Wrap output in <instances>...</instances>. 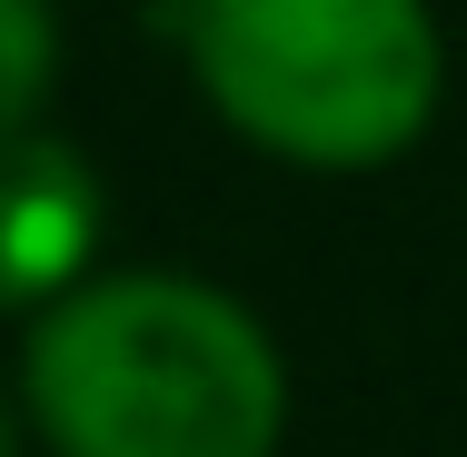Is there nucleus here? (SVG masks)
I'll return each instance as SVG.
<instances>
[{
  "mask_svg": "<svg viewBox=\"0 0 467 457\" xmlns=\"http://www.w3.org/2000/svg\"><path fill=\"white\" fill-rule=\"evenodd\" d=\"M50 457H279L288 358L249 298L189 269H99L20 338Z\"/></svg>",
  "mask_w": 467,
  "mask_h": 457,
  "instance_id": "1",
  "label": "nucleus"
},
{
  "mask_svg": "<svg viewBox=\"0 0 467 457\" xmlns=\"http://www.w3.org/2000/svg\"><path fill=\"white\" fill-rule=\"evenodd\" d=\"M189 80L259 160L358 180L428 140L448 30L428 0H189Z\"/></svg>",
  "mask_w": 467,
  "mask_h": 457,
  "instance_id": "2",
  "label": "nucleus"
},
{
  "mask_svg": "<svg viewBox=\"0 0 467 457\" xmlns=\"http://www.w3.org/2000/svg\"><path fill=\"white\" fill-rule=\"evenodd\" d=\"M99 170L60 140V130H20L0 140V308H50L80 278H99Z\"/></svg>",
  "mask_w": 467,
  "mask_h": 457,
  "instance_id": "3",
  "label": "nucleus"
},
{
  "mask_svg": "<svg viewBox=\"0 0 467 457\" xmlns=\"http://www.w3.org/2000/svg\"><path fill=\"white\" fill-rule=\"evenodd\" d=\"M60 90V0H0V140L40 130Z\"/></svg>",
  "mask_w": 467,
  "mask_h": 457,
  "instance_id": "4",
  "label": "nucleus"
},
{
  "mask_svg": "<svg viewBox=\"0 0 467 457\" xmlns=\"http://www.w3.org/2000/svg\"><path fill=\"white\" fill-rule=\"evenodd\" d=\"M0 457H20V418H10V398H0Z\"/></svg>",
  "mask_w": 467,
  "mask_h": 457,
  "instance_id": "5",
  "label": "nucleus"
}]
</instances>
